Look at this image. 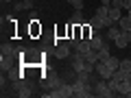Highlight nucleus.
<instances>
[{"label": "nucleus", "mask_w": 131, "mask_h": 98, "mask_svg": "<svg viewBox=\"0 0 131 98\" xmlns=\"http://www.w3.org/2000/svg\"><path fill=\"white\" fill-rule=\"evenodd\" d=\"M94 94H96V96H101V98H112V96H116L118 92H114V89L109 87L107 79H101L98 83H94Z\"/></svg>", "instance_id": "f257e3e1"}, {"label": "nucleus", "mask_w": 131, "mask_h": 98, "mask_svg": "<svg viewBox=\"0 0 131 98\" xmlns=\"http://www.w3.org/2000/svg\"><path fill=\"white\" fill-rule=\"evenodd\" d=\"M96 74L101 76V79H107L109 81V79H112V74H114V70L105 63V61H98V63H96Z\"/></svg>", "instance_id": "f03ea898"}, {"label": "nucleus", "mask_w": 131, "mask_h": 98, "mask_svg": "<svg viewBox=\"0 0 131 98\" xmlns=\"http://www.w3.org/2000/svg\"><path fill=\"white\" fill-rule=\"evenodd\" d=\"M70 44L66 42V44H57V48H55V57L57 59H68V57H70Z\"/></svg>", "instance_id": "7ed1b4c3"}, {"label": "nucleus", "mask_w": 131, "mask_h": 98, "mask_svg": "<svg viewBox=\"0 0 131 98\" xmlns=\"http://www.w3.org/2000/svg\"><path fill=\"white\" fill-rule=\"evenodd\" d=\"M33 9H35V2H33V0H18L13 5L15 13H18V11H33Z\"/></svg>", "instance_id": "20e7f679"}, {"label": "nucleus", "mask_w": 131, "mask_h": 98, "mask_svg": "<svg viewBox=\"0 0 131 98\" xmlns=\"http://www.w3.org/2000/svg\"><path fill=\"white\" fill-rule=\"evenodd\" d=\"M61 83H63V81H61L57 74H48L46 81H44V87H46V89H55V87H59Z\"/></svg>", "instance_id": "39448f33"}, {"label": "nucleus", "mask_w": 131, "mask_h": 98, "mask_svg": "<svg viewBox=\"0 0 131 98\" xmlns=\"http://www.w3.org/2000/svg\"><path fill=\"white\" fill-rule=\"evenodd\" d=\"M120 33H122V28L118 26V22H116V24H112V26H107V31H105V39H116Z\"/></svg>", "instance_id": "423d86ee"}, {"label": "nucleus", "mask_w": 131, "mask_h": 98, "mask_svg": "<svg viewBox=\"0 0 131 98\" xmlns=\"http://www.w3.org/2000/svg\"><path fill=\"white\" fill-rule=\"evenodd\" d=\"M15 94H18V96H22V98H28V96H31V87H28V85H24V83H20V81H18V83H15Z\"/></svg>", "instance_id": "0eeeda50"}, {"label": "nucleus", "mask_w": 131, "mask_h": 98, "mask_svg": "<svg viewBox=\"0 0 131 98\" xmlns=\"http://www.w3.org/2000/svg\"><path fill=\"white\" fill-rule=\"evenodd\" d=\"M94 48H92V44H90V39H81V44L79 46H77V52H79V55H88V52H92Z\"/></svg>", "instance_id": "6e6552de"}, {"label": "nucleus", "mask_w": 131, "mask_h": 98, "mask_svg": "<svg viewBox=\"0 0 131 98\" xmlns=\"http://www.w3.org/2000/svg\"><path fill=\"white\" fill-rule=\"evenodd\" d=\"M90 24H92V28H94V31H101V28H107V20L98 18V15H94V18L90 20Z\"/></svg>", "instance_id": "1a4fd4ad"}, {"label": "nucleus", "mask_w": 131, "mask_h": 98, "mask_svg": "<svg viewBox=\"0 0 131 98\" xmlns=\"http://www.w3.org/2000/svg\"><path fill=\"white\" fill-rule=\"evenodd\" d=\"M90 44H92L94 50H101V48L105 46V37L103 35H92V37H90Z\"/></svg>", "instance_id": "9d476101"}, {"label": "nucleus", "mask_w": 131, "mask_h": 98, "mask_svg": "<svg viewBox=\"0 0 131 98\" xmlns=\"http://www.w3.org/2000/svg\"><path fill=\"white\" fill-rule=\"evenodd\" d=\"M0 65H2V72H9L11 65H13V55H2V59H0Z\"/></svg>", "instance_id": "9b49d317"}, {"label": "nucleus", "mask_w": 131, "mask_h": 98, "mask_svg": "<svg viewBox=\"0 0 131 98\" xmlns=\"http://www.w3.org/2000/svg\"><path fill=\"white\" fill-rule=\"evenodd\" d=\"M118 26H120L122 31H131V15H122V18L118 20Z\"/></svg>", "instance_id": "f8f14e48"}, {"label": "nucleus", "mask_w": 131, "mask_h": 98, "mask_svg": "<svg viewBox=\"0 0 131 98\" xmlns=\"http://www.w3.org/2000/svg\"><path fill=\"white\" fill-rule=\"evenodd\" d=\"M120 18H122V9H116V7H109V20H112V22L116 24Z\"/></svg>", "instance_id": "ddd939ff"}, {"label": "nucleus", "mask_w": 131, "mask_h": 98, "mask_svg": "<svg viewBox=\"0 0 131 98\" xmlns=\"http://www.w3.org/2000/svg\"><path fill=\"white\" fill-rule=\"evenodd\" d=\"M96 15H98V18H103V20H107V18H109V7H107V5H98Z\"/></svg>", "instance_id": "4468645a"}, {"label": "nucleus", "mask_w": 131, "mask_h": 98, "mask_svg": "<svg viewBox=\"0 0 131 98\" xmlns=\"http://www.w3.org/2000/svg\"><path fill=\"white\" fill-rule=\"evenodd\" d=\"M83 11H79V9H74V13H72V20H70V22L72 24H79V26H81V24H83Z\"/></svg>", "instance_id": "2eb2a0df"}, {"label": "nucleus", "mask_w": 131, "mask_h": 98, "mask_svg": "<svg viewBox=\"0 0 131 98\" xmlns=\"http://www.w3.org/2000/svg\"><path fill=\"white\" fill-rule=\"evenodd\" d=\"M105 63H107L112 70H118V68H120V59H116V57H112V55H109V59L105 61Z\"/></svg>", "instance_id": "dca6fc26"}, {"label": "nucleus", "mask_w": 131, "mask_h": 98, "mask_svg": "<svg viewBox=\"0 0 131 98\" xmlns=\"http://www.w3.org/2000/svg\"><path fill=\"white\" fill-rule=\"evenodd\" d=\"M96 55H98V61H107V59H109V50H107V46H103L101 50H96Z\"/></svg>", "instance_id": "f3484780"}, {"label": "nucleus", "mask_w": 131, "mask_h": 98, "mask_svg": "<svg viewBox=\"0 0 131 98\" xmlns=\"http://www.w3.org/2000/svg\"><path fill=\"white\" fill-rule=\"evenodd\" d=\"M0 52H2V55H13L15 48L11 46V44H2V46H0Z\"/></svg>", "instance_id": "a211bd4d"}, {"label": "nucleus", "mask_w": 131, "mask_h": 98, "mask_svg": "<svg viewBox=\"0 0 131 98\" xmlns=\"http://www.w3.org/2000/svg\"><path fill=\"white\" fill-rule=\"evenodd\" d=\"M68 5L72 7V9H79V11H83V0H68Z\"/></svg>", "instance_id": "6ab92c4d"}, {"label": "nucleus", "mask_w": 131, "mask_h": 98, "mask_svg": "<svg viewBox=\"0 0 131 98\" xmlns=\"http://www.w3.org/2000/svg\"><path fill=\"white\" fill-rule=\"evenodd\" d=\"M120 70L131 72V59H120Z\"/></svg>", "instance_id": "aec40b11"}, {"label": "nucleus", "mask_w": 131, "mask_h": 98, "mask_svg": "<svg viewBox=\"0 0 131 98\" xmlns=\"http://www.w3.org/2000/svg\"><path fill=\"white\" fill-rule=\"evenodd\" d=\"M9 79L13 81V83H18V81H20V74H18V72H13V70H9Z\"/></svg>", "instance_id": "412c9836"}, {"label": "nucleus", "mask_w": 131, "mask_h": 98, "mask_svg": "<svg viewBox=\"0 0 131 98\" xmlns=\"http://www.w3.org/2000/svg\"><path fill=\"white\" fill-rule=\"evenodd\" d=\"M122 2H125V0H112V5H109V7H116V9H122Z\"/></svg>", "instance_id": "4be33fe9"}, {"label": "nucleus", "mask_w": 131, "mask_h": 98, "mask_svg": "<svg viewBox=\"0 0 131 98\" xmlns=\"http://www.w3.org/2000/svg\"><path fill=\"white\" fill-rule=\"evenodd\" d=\"M122 9H125V11L131 9V0H125V2H122Z\"/></svg>", "instance_id": "5701e85b"}, {"label": "nucleus", "mask_w": 131, "mask_h": 98, "mask_svg": "<svg viewBox=\"0 0 131 98\" xmlns=\"http://www.w3.org/2000/svg\"><path fill=\"white\" fill-rule=\"evenodd\" d=\"M101 5H107L109 7V5H112V0H101Z\"/></svg>", "instance_id": "b1692460"}, {"label": "nucleus", "mask_w": 131, "mask_h": 98, "mask_svg": "<svg viewBox=\"0 0 131 98\" xmlns=\"http://www.w3.org/2000/svg\"><path fill=\"white\" fill-rule=\"evenodd\" d=\"M2 2H13V0H2Z\"/></svg>", "instance_id": "393cba45"}, {"label": "nucleus", "mask_w": 131, "mask_h": 98, "mask_svg": "<svg viewBox=\"0 0 131 98\" xmlns=\"http://www.w3.org/2000/svg\"><path fill=\"white\" fill-rule=\"evenodd\" d=\"M127 15H131V9H129V11H127Z\"/></svg>", "instance_id": "a878e982"}]
</instances>
